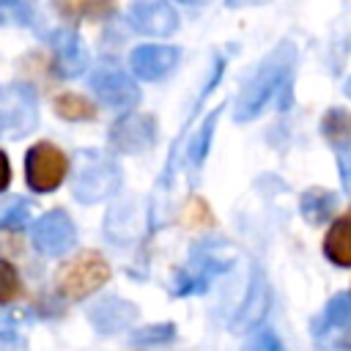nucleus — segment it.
Returning a JSON list of instances; mask_svg holds the SVG:
<instances>
[{
  "label": "nucleus",
  "instance_id": "nucleus-26",
  "mask_svg": "<svg viewBox=\"0 0 351 351\" xmlns=\"http://www.w3.org/2000/svg\"><path fill=\"white\" fill-rule=\"evenodd\" d=\"M11 184V165H8V156L0 151V192Z\"/></svg>",
  "mask_w": 351,
  "mask_h": 351
},
{
  "label": "nucleus",
  "instance_id": "nucleus-24",
  "mask_svg": "<svg viewBox=\"0 0 351 351\" xmlns=\"http://www.w3.org/2000/svg\"><path fill=\"white\" fill-rule=\"evenodd\" d=\"M244 351H285V348H282L280 337H277L271 329H263V332H258V335L247 343Z\"/></svg>",
  "mask_w": 351,
  "mask_h": 351
},
{
  "label": "nucleus",
  "instance_id": "nucleus-2",
  "mask_svg": "<svg viewBox=\"0 0 351 351\" xmlns=\"http://www.w3.org/2000/svg\"><path fill=\"white\" fill-rule=\"evenodd\" d=\"M110 263L101 252L96 250H85V252H77L74 258H69L58 274H55V291L63 296V299H71V302H80L85 296H90L93 291H99L107 280H110Z\"/></svg>",
  "mask_w": 351,
  "mask_h": 351
},
{
  "label": "nucleus",
  "instance_id": "nucleus-14",
  "mask_svg": "<svg viewBox=\"0 0 351 351\" xmlns=\"http://www.w3.org/2000/svg\"><path fill=\"white\" fill-rule=\"evenodd\" d=\"M346 329H351V293H335L321 310V315L313 321V335L315 340H324Z\"/></svg>",
  "mask_w": 351,
  "mask_h": 351
},
{
  "label": "nucleus",
  "instance_id": "nucleus-1",
  "mask_svg": "<svg viewBox=\"0 0 351 351\" xmlns=\"http://www.w3.org/2000/svg\"><path fill=\"white\" fill-rule=\"evenodd\" d=\"M293 60H296V49H293L291 41H282L277 49H271L261 60V66L255 69V74L247 80V85L239 93V104H236V118L239 121L255 118L277 96V90L291 82Z\"/></svg>",
  "mask_w": 351,
  "mask_h": 351
},
{
  "label": "nucleus",
  "instance_id": "nucleus-19",
  "mask_svg": "<svg viewBox=\"0 0 351 351\" xmlns=\"http://www.w3.org/2000/svg\"><path fill=\"white\" fill-rule=\"evenodd\" d=\"M219 112H222V107L211 110V112L203 118V123H200V129H197V134H195V140H192V145H189V162H192V165H200V162H203V156L208 154L211 134H214V126H217Z\"/></svg>",
  "mask_w": 351,
  "mask_h": 351
},
{
  "label": "nucleus",
  "instance_id": "nucleus-23",
  "mask_svg": "<svg viewBox=\"0 0 351 351\" xmlns=\"http://www.w3.org/2000/svg\"><path fill=\"white\" fill-rule=\"evenodd\" d=\"M173 335H176L173 324H151V326L137 329L132 337H134V343H167V340H173Z\"/></svg>",
  "mask_w": 351,
  "mask_h": 351
},
{
  "label": "nucleus",
  "instance_id": "nucleus-9",
  "mask_svg": "<svg viewBox=\"0 0 351 351\" xmlns=\"http://www.w3.org/2000/svg\"><path fill=\"white\" fill-rule=\"evenodd\" d=\"M178 63V49L165 44H143L129 55V69L137 80H162Z\"/></svg>",
  "mask_w": 351,
  "mask_h": 351
},
{
  "label": "nucleus",
  "instance_id": "nucleus-5",
  "mask_svg": "<svg viewBox=\"0 0 351 351\" xmlns=\"http://www.w3.org/2000/svg\"><path fill=\"white\" fill-rule=\"evenodd\" d=\"M33 247L41 255H66L77 244L74 222L66 217V211H47L33 222Z\"/></svg>",
  "mask_w": 351,
  "mask_h": 351
},
{
  "label": "nucleus",
  "instance_id": "nucleus-8",
  "mask_svg": "<svg viewBox=\"0 0 351 351\" xmlns=\"http://www.w3.org/2000/svg\"><path fill=\"white\" fill-rule=\"evenodd\" d=\"M121 176L110 162H88L74 178V195L82 203H96L104 200L107 195L115 192Z\"/></svg>",
  "mask_w": 351,
  "mask_h": 351
},
{
  "label": "nucleus",
  "instance_id": "nucleus-25",
  "mask_svg": "<svg viewBox=\"0 0 351 351\" xmlns=\"http://www.w3.org/2000/svg\"><path fill=\"white\" fill-rule=\"evenodd\" d=\"M337 173H340V181H343L346 192L351 195V145L340 148V154H337Z\"/></svg>",
  "mask_w": 351,
  "mask_h": 351
},
{
  "label": "nucleus",
  "instance_id": "nucleus-11",
  "mask_svg": "<svg viewBox=\"0 0 351 351\" xmlns=\"http://www.w3.org/2000/svg\"><path fill=\"white\" fill-rule=\"evenodd\" d=\"M266 310H269V282H266L263 271L255 269V274L250 280V291H247V296H244V302H241V307L233 318V329L236 332L252 329L266 315Z\"/></svg>",
  "mask_w": 351,
  "mask_h": 351
},
{
  "label": "nucleus",
  "instance_id": "nucleus-28",
  "mask_svg": "<svg viewBox=\"0 0 351 351\" xmlns=\"http://www.w3.org/2000/svg\"><path fill=\"white\" fill-rule=\"evenodd\" d=\"M337 348H340V351H351V337L340 340V343H337Z\"/></svg>",
  "mask_w": 351,
  "mask_h": 351
},
{
  "label": "nucleus",
  "instance_id": "nucleus-21",
  "mask_svg": "<svg viewBox=\"0 0 351 351\" xmlns=\"http://www.w3.org/2000/svg\"><path fill=\"white\" fill-rule=\"evenodd\" d=\"M19 293H22V280H19L16 269L0 258V304L14 302Z\"/></svg>",
  "mask_w": 351,
  "mask_h": 351
},
{
  "label": "nucleus",
  "instance_id": "nucleus-7",
  "mask_svg": "<svg viewBox=\"0 0 351 351\" xmlns=\"http://www.w3.org/2000/svg\"><path fill=\"white\" fill-rule=\"evenodd\" d=\"M129 22L143 36H170L178 27V16L167 0H132Z\"/></svg>",
  "mask_w": 351,
  "mask_h": 351
},
{
  "label": "nucleus",
  "instance_id": "nucleus-29",
  "mask_svg": "<svg viewBox=\"0 0 351 351\" xmlns=\"http://www.w3.org/2000/svg\"><path fill=\"white\" fill-rule=\"evenodd\" d=\"M346 93L351 96V77H348V82H346Z\"/></svg>",
  "mask_w": 351,
  "mask_h": 351
},
{
  "label": "nucleus",
  "instance_id": "nucleus-12",
  "mask_svg": "<svg viewBox=\"0 0 351 351\" xmlns=\"http://www.w3.org/2000/svg\"><path fill=\"white\" fill-rule=\"evenodd\" d=\"M137 315V307L123 299H101L90 307L88 318L99 332H121L126 329Z\"/></svg>",
  "mask_w": 351,
  "mask_h": 351
},
{
  "label": "nucleus",
  "instance_id": "nucleus-4",
  "mask_svg": "<svg viewBox=\"0 0 351 351\" xmlns=\"http://www.w3.org/2000/svg\"><path fill=\"white\" fill-rule=\"evenodd\" d=\"M156 143V118L145 112L121 115L110 126V145L121 154H143Z\"/></svg>",
  "mask_w": 351,
  "mask_h": 351
},
{
  "label": "nucleus",
  "instance_id": "nucleus-3",
  "mask_svg": "<svg viewBox=\"0 0 351 351\" xmlns=\"http://www.w3.org/2000/svg\"><path fill=\"white\" fill-rule=\"evenodd\" d=\"M69 173L66 154L52 143H36L25 156V181L33 192H55Z\"/></svg>",
  "mask_w": 351,
  "mask_h": 351
},
{
  "label": "nucleus",
  "instance_id": "nucleus-15",
  "mask_svg": "<svg viewBox=\"0 0 351 351\" xmlns=\"http://www.w3.org/2000/svg\"><path fill=\"white\" fill-rule=\"evenodd\" d=\"M324 255L335 266H351V208L340 214L324 239Z\"/></svg>",
  "mask_w": 351,
  "mask_h": 351
},
{
  "label": "nucleus",
  "instance_id": "nucleus-20",
  "mask_svg": "<svg viewBox=\"0 0 351 351\" xmlns=\"http://www.w3.org/2000/svg\"><path fill=\"white\" fill-rule=\"evenodd\" d=\"M30 219V203L27 200H8L0 208V228L3 230H19Z\"/></svg>",
  "mask_w": 351,
  "mask_h": 351
},
{
  "label": "nucleus",
  "instance_id": "nucleus-16",
  "mask_svg": "<svg viewBox=\"0 0 351 351\" xmlns=\"http://www.w3.org/2000/svg\"><path fill=\"white\" fill-rule=\"evenodd\" d=\"M335 208H337V195L329 192V189H324V186L307 189L302 195V200H299V211H302V217L310 225H324L335 214Z\"/></svg>",
  "mask_w": 351,
  "mask_h": 351
},
{
  "label": "nucleus",
  "instance_id": "nucleus-18",
  "mask_svg": "<svg viewBox=\"0 0 351 351\" xmlns=\"http://www.w3.org/2000/svg\"><path fill=\"white\" fill-rule=\"evenodd\" d=\"M52 107L63 121H90V118H96V104L90 99L80 96V93H60V96H55Z\"/></svg>",
  "mask_w": 351,
  "mask_h": 351
},
{
  "label": "nucleus",
  "instance_id": "nucleus-27",
  "mask_svg": "<svg viewBox=\"0 0 351 351\" xmlns=\"http://www.w3.org/2000/svg\"><path fill=\"white\" fill-rule=\"evenodd\" d=\"M0 351H19V340L11 332H0Z\"/></svg>",
  "mask_w": 351,
  "mask_h": 351
},
{
  "label": "nucleus",
  "instance_id": "nucleus-10",
  "mask_svg": "<svg viewBox=\"0 0 351 351\" xmlns=\"http://www.w3.org/2000/svg\"><path fill=\"white\" fill-rule=\"evenodd\" d=\"M90 88H93V93H96L104 104L121 107V110L137 104V99H140V90H137L134 80L126 77V74H121V71H107V69L96 71V74L90 77Z\"/></svg>",
  "mask_w": 351,
  "mask_h": 351
},
{
  "label": "nucleus",
  "instance_id": "nucleus-13",
  "mask_svg": "<svg viewBox=\"0 0 351 351\" xmlns=\"http://www.w3.org/2000/svg\"><path fill=\"white\" fill-rule=\"evenodd\" d=\"M88 66V49L77 33H58L55 36V69L63 77H80Z\"/></svg>",
  "mask_w": 351,
  "mask_h": 351
},
{
  "label": "nucleus",
  "instance_id": "nucleus-17",
  "mask_svg": "<svg viewBox=\"0 0 351 351\" xmlns=\"http://www.w3.org/2000/svg\"><path fill=\"white\" fill-rule=\"evenodd\" d=\"M321 134L332 145H351V110L346 107H332L321 118Z\"/></svg>",
  "mask_w": 351,
  "mask_h": 351
},
{
  "label": "nucleus",
  "instance_id": "nucleus-31",
  "mask_svg": "<svg viewBox=\"0 0 351 351\" xmlns=\"http://www.w3.org/2000/svg\"><path fill=\"white\" fill-rule=\"evenodd\" d=\"M228 3H230V5H233V3H239V0H228Z\"/></svg>",
  "mask_w": 351,
  "mask_h": 351
},
{
  "label": "nucleus",
  "instance_id": "nucleus-22",
  "mask_svg": "<svg viewBox=\"0 0 351 351\" xmlns=\"http://www.w3.org/2000/svg\"><path fill=\"white\" fill-rule=\"evenodd\" d=\"M112 0H58L60 11L69 14V16H80V14H88V16H96L101 14Z\"/></svg>",
  "mask_w": 351,
  "mask_h": 351
},
{
  "label": "nucleus",
  "instance_id": "nucleus-30",
  "mask_svg": "<svg viewBox=\"0 0 351 351\" xmlns=\"http://www.w3.org/2000/svg\"><path fill=\"white\" fill-rule=\"evenodd\" d=\"M178 3H197V0H178Z\"/></svg>",
  "mask_w": 351,
  "mask_h": 351
},
{
  "label": "nucleus",
  "instance_id": "nucleus-6",
  "mask_svg": "<svg viewBox=\"0 0 351 351\" xmlns=\"http://www.w3.org/2000/svg\"><path fill=\"white\" fill-rule=\"evenodd\" d=\"M36 123V99L27 85L0 88V132H30Z\"/></svg>",
  "mask_w": 351,
  "mask_h": 351
}]
</instances>
